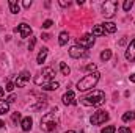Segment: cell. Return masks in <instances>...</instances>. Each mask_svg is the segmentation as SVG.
Here are the masks:
<instances>
[{
    "label": "cell",
    "mask_w": 135,
    "mask_h": 133,
    "mask_svg": "<svg viewBox=\"0 0 135 133\" xmlns=\"http://www.w3.org/2000/svg\"><path fill=\"white\" fill-rule=\"evenodd\" d=\"M108 117H110V116H108V113H107V111L99 110V111H96V113L91 116V119H90V121H91V124H93V125H101V124H104L105 121H108Z\"/></svg>",
    "instance_id": "8992f818"
},
{
    "label": "cell",
    "mask_w": 135,
    "mask_h": 133,
    "mask_svg": "<svg viewBox=\"0 0 135 133\" xmlns=\"http://www.w3.org/2000/svg\"><path fill=\"white\" fill-rule=\"evenodd\" d=\"M98 81H99V72H91V74L85 75L82 80H79L77 89H79V91H88V89L94 88Z\"/></svg>",
    "instance_id": "7a4b0ae2"
},
{
    "label": "cell",
    "mask_w": 135,
    "mask_h": 133,
    "mask_svg": "<svg viewBox=\"0 0 135 133\" xmlns=\"http://www.w3.org/2000/svg\"><path fill=\"white\" fill-rule=\"evenodd\" d=\"M41 38H42L44 41H49V39H50V36H49V34H47V33H44V34H42V36H41Z\"/></svg>",
    "instance_id": "836d02e7"
},
{
    "label": "cell",
    "mask_w": 135,
    "mask_h": 133,
    "mask_svg": "<svg viewBox=\"0 0 135 133\" xmlns=\"http://www.w3.org/2000/svg\"><path fill=\"white\" fill-rule=\"evenodd\" d=\"M104 34H105V30L102 25H96L93 28V36H104Z\"/></svg>",
    "instance_id": "ac0fdd59"
},
{
    "label": "cell",
    "mask_w": 135,
    "mask_h": 133,
    "mask_svg": "<svg viewBox=\"0 0 135 133\" xmlns=\"http://www.w3.org/2000/svg\"><path fill=\"white\" fill-rule=\"evenodd\" d=\"M14 100H16V96H14V94H11V96L8 97V100H6V102H8V103H13Z\"/></svg>",
    "instance_id": "1f68e13d"
},
{
    "label": "cell",
    "mask_w": 135,
    "mask_h": 133,
    "mask_svg": "<svg viewBox=\"0 0 135 133\" xmlns=\"http://www.w3.org/2000/svg\"><path fill=\"white\" fill-rule=\"evenodd\" d=\"M21 125H22V130H24V132H30V130H32V127H33V119H32L30 116H27V117H24V119H22Z\"/></svg>",
    "instance_id": "4fadbf2b"
},
{
    "label": "cell",
    "mask_w": 135,
    "mask_h": 133,
    "mask_svg": "<svg viewBox=\"0 0 135 133\" xmlns=\"http://www.w3.org/2000/svg\"><path fill=\"white\" fill-rule=\"evenodd\" d=\"M54 75H55V70L52 69V67H44L42 69V72L35 78V83L38 85V86H44V85H47V83H50L52 80H54Z\"/></svg>",
    "instance_id": "277c9868"
},
{
    "label": "cell",
    "mask_w": 135,
    "mask_h": 133,
    "mask_svg": "<svg viewBox=\"0 0 135 133\" xmlns=\"http://www.w3.org/2000/svg\"><path fill=\"white\" fill-rule=\"evenodd\" d=\"M8 110H9V103L5 102V100H0V114L8 113Z\"/></svg>",
    "instance_id": "44dd1931"
},
{
    "label": "cell",
    "mask_w": 135,
    "mask_h": 133,
    "mask_svg": "<svg viewBox=\"0 0 135 133\" xmlns=\"http://www.w3.org/2000/svg\"><path fill=\"white\" fill-rule=\"evenodd\" d=\"M3 94H5V91H3V89H2V88H0V97H2V96H3Z\"/></svg>",
    "instance_id": "74e56055"
},
{
    "label": "cell",
    "mask_w": 135,
    "mask_h": 133,
    "mask_svg": "<svg viewBox=\"0 0 135 133\" xmlns=\"http://www.w3.org/2000/svg\"><path fill=\"white\" fill-rule=\"evenodd\" d=\"M60 70H61L63 75H69L71 74V69H69V66H68L66 63H60Z\"/></svg>",
    "instance_id": "7402d4cb"
},
{
    "label": "cell",
    "mask_w": 135,
    "mask_h": 133,
    "mask_svg": "<svg viewBox=\"0 0 135 133\" xmlns=\"http://www.w3.org/2000/svg\"><path fill=\"white\" fill-rule=\"evenodd\" d=\"M118 132H119V133H132V130H131V129H127V127H119V129H118Z\"/></svg>",
    "instance_id": "f1b7e54d"
},
{
    "label": "cell",
    "mask_w": 135,
    "mask_h": 133,
    "mask_svg": "<svg viewBox=\"0 0 135 133\" xmlns=\"http://www.w3.org/2000/svg\"><path fill=\"white\" fill-rule=\"evenodd\" d=\"M30 81V72H27V70H24V72H21L17 77H16V86L17 88H24L27 83Z\"/></svg>",
    "instance_id": "ba28073f"
},
{
    "label": "cell",
    "mask_w": 135,
    "mask_h": 133,
    "mask_svg": "<svg viewBox=\"0 0 135 133\" xmlns=\"http://www.w3.org/2000/svg\"><path fill=\"white\" fill-rule=\"evenodd\" d=\"M8 5H9V11H11L13 14H17V13H19L21 6H19V3H17L16 0H9V2H8Z\"/></svg>",
    "instance_id": "9a60e30c"
},
{
    "label": "cell",
    "mask_w": 135,
    "mask_h": 133,
    "mask_svg": "<svg viewBox=\"0 0 135 133\" xmlns=\"http://www.w3.org/2000/svg\"><path fill=\"white\" fill-rule=\"evenodd\" d=\"M129 78H131V81H134V83H135V74H132V75H131Z\"/></svg>",
    "instance_id": "d590c367"
},
{
    "label": "cell",
    "mask_w": 135,
    "mask_h": 133,
    "mask_svg": "<svg viewBox=\"0 0 135 133\" xmlns=\"http://www.w3.org/2000/svg\"><path fill=\"white\" fill-rule=\"evenodd\" d=\"M61 100H63L65 105H75V103H77V99H75L74 91H68V93H65L63 97H61Z\"/></svg>",
    "instance_id": "30bf717a"
},
{
    "label": "cell",
    "mask_w": 135,
    "mask_h": 133,
    "mask_svg": "<svg viewBox=\"0 0 135 133\" xmlns=\"http://www.w3.org/2000/svg\"><path fill=\"white\" fill-rule=\"evenodd\" d=\"M35 44H36V38H30V44H28V50H30V52L33 50Z\"/></svg>",
    "instance_id": "83f0119b"
},
{
    "label": "cell",
    "mask_w": 135,
    "mask_h": 133,
    "mask_svg": "<svg viewBox=\"0 0 135 133\" xmlns=\"http://www.w3.org/2000/svg\"><path fill=\"white\" fill-rule=\"evenodd\" d=\"M132 6H134V2H132V0H126V2H124V5H123L124 11H129Z\"/></svg>",
    "instance_id": "d4e9b609"
},
{
    "label": "cell",
    "mask_w": 135,
    "mask_h": 133,
    "mask_svg": "<svg viewBox=\"0 0 135 133\" xmlns=\"http://www.w3.org/2000/svg\"><path fill=\"white\" fill-rule=\"evenodd\" d=\"M85 69H86V70H91V72H93V70L96 72V64H86Z\"/></svg>",
    "instance_id": "4dcf8cb0"
},
{
    "label": "cell",
    "mask_w": 135,
    "mask_h": 133,
    "mask_svg": "<svg viewBox=\"0 0 135 133\" xmlns=\"http://www.w3.org/2000/svg\"><path fill=\"white\" fill-rule=\"evenodd\" d=\"M11 119H13V122H17L19 119H21V113H13V116H11Z\"/></svg>",
    "instance_id": "4316f807"
},
{
    "label": "cell",
    "mask_w": 135,
    "mask_h": 133,
    "mask_svg": "<svg viewBox=\"0 0 135 133\" xmlns=\"http://www.w3.org/2000/svg\"><path fill=\"white\" fill-rule=\"evenodd\" d=\"M14 86H16V85H14V83H11V81H8V85H6V88H5V89H6V91H9V93H11V91H13V89H14Z\"/></svg>",
    "instance_id": "f546056e"
},
{
    "label": "cell",
    "mask_w": 135,
    "mask_h": 133,
    "mask_svg": "<svg viewBox=\"0 0 135 133\" xmlns=\"http://www.w3.org/2000/svg\"><path fill=\"white\" fill-rule=\"evenodd\" d=\"M3 125H5V122H3V121H0V129H3Z\"/></svg>",
    "instance_id": "8d00e7d4"
},
{
    "label": "cell",
    "mask_w": 135,
    "mask_h": 133,
    "mask_svg": "<svg viewBox=\"0 0 135 133\" xmlns=\"http://www.w3.org/2000/svg\"><path fill=\"white\" fill-rule=\"evenodd\" d=\"M58 86H60V83H58V81H50V83L44 85V86H42V89H44V91H57V89H58Z\"/></svg>",
    "instance_id": "2e32d148"
},
{
    "label": "cell",
    "mask_w": 135,
    "mask_h": 133,
    "mask_svg": "<svg viewBox=\"0 0 135 133\" xmlns=\"http://www.w3.org/2000/svg\"><path fill=\"white\" fill-rule=\"evenodd\" d=\"M65 133H75L74 130H68V132H65Z\"/></svg>",
    "instance_id": "f35d334b"
},
{
    "label": "cell",
    "mask_w": 135,
    "mask_h": 133,
    "mask_svg": "<svg viewBox=\"0 0 135 133\" xmlns=\"http://www.w3.org/2000/svg\"><path fill=\"white\" fill-rule=\"evenodd\" d=\"M52 25H54V22H52L50 19H47V21H44V22H42V25H41V27H42V28H50Z\"/></svg>",
    "instance_id": "484cf974"
},
{
    "label": "cell",
    "mask_w": 135,
    "mask_h": 133,
    "mask_svg": "<svg viewBox=\"0 0 135 133\" xmlns=\"http://www.w3.org/2000/svg\"><path fill=\"white\" fill-rule=\"evenodd\" d=\"M61 6H69V2H60Z\"/></svg>",
    "instance_id": "e575fe53"
},
{
    "label": "cell",
    "mask_w": 135,
    "mask_h": 133,
    "mask_svg": "<svg viewBox=\"0 0 135 133\" xmlns=\"http://www.w3.org/2000/svg\"><path fill=\"white\" fill-rule=\"evenodd\" d=\"M69 55L72 58H82V57H85V50L82 47H79V45H72L69 49Z\"/></svg>",
    "instance_id": "7c38bea8"
},
{
    "label": "cell",
    "mask_w": 135,
    "mask_h": 133,
    "mask_svg": "<svg viewBox=\"0 0 135 133\" xmlns=\"http://www.w3.org/2000/svg\"><path fill=\"white\" fill-rule=\"evenodd\" d=\"M116 8H118V2L116 0H108L105 3H102V16L104 17H113L115 13H116Z\"/></svg>",
    "instance_id": "5b68a950"
},
{
    "label": "cell",
    "mask_w": 135,
    "mask_h": 133,
    "mask_svg": "<svg viewBox=\"0 0 135 133\" xmlns=\"http://www.w3.org/2000/svg\"><path fill=\"white\" fill-rule=\"evenodd\" d=\"M77 44L82 49H90L94 44V36L93 34H83L82 38H77Z\"/></svg>",
    "instance_id": "52a82bcc"
},
{
    "label": "cell",
    "mask_w": 135,
    "mask_h": 133,
    "mask_svg": "<svg viewBox=\"0 0 135 133\" xmlns=\"http://www.w3.org/2000/svg\"><path fill=\"white\" fill-rule=\"evenodd\" d=\"M135 119V111H129V113H124L123 114V121L124 122H131Z\"/></svg>",
    "instance_id": "d6986e66"
},
{
    "label": "cell",
    "mask_w": 135,
    "mask_h": 133,
    "mask_svg": "<svg viewBox=\"0 0 135 133\" xmlns=\"http://www.w3.org/2000/svg\"><path fill=\"white\" fill-rule=\"evenodd\" d=\"M102 27H104V30L108 32V33H115V32H116V25H115L113 22H105V24H102Z\"/></svg>",
    "instance_id": "e0dca14e"
},
{
    "label": "cell",
    "mask_w": 135,
    "mask_h": 133,
    "mask_svg": "<svg viewBox=\"0 0 135 133\" xmlns=\"http://www.w3.org/2000/svg\"><path fill=\"white\" fill-rule=\"evenodd\" d=\"M126 60L131 63H135V39L129 44V47L126 50Z\"/></svg>",
    "instance_id": "8fae6325"
},
{
    "label": "cell",
    "mask_w": 135,
    "mask_h": 133,
    "mask_svg": "<svg viewBox=\"0 0 135 133\" xmlns=\"http://www.w3.org/2000/svg\"><path fill=\"white\" fill-rule=\"evenodd\" d=\"M112 58V50H104L101 53V60L102 61H108Z\"/></svg>",
    "instance_id": "603a6c76"
},
{
    "label": "cell",
    "mask_w": 135,
    "mask_h": 133,
    "mask_svg": "<svg viewBox=\"0 0 135 133\" xmlns=\"http://www.w3.org/2000/svg\"><path fill=\"white\" fill-rule=\"evenodd\" d=\"M104 102H105V93L99 91V89H94L93 93H90L88 96H85L82 99V103L88 105V106H101Z\"/></svg>",
    "instance_id": "6da1fadb"
},
{
    "label": "cell",
    "mask_w": 135,
    "mask_h": 133,
    "mask_svg": "<svg viewBox=\"0 0 135 133\" xmlns=\"http://www.w3.org/2000/svg\"><path fill=\"white\" fill-rule=\"evenodd\" d=\"M14 32L21 34V38H28V36L32 34V27H30L28 24L22 22V24H19V25L14 28Z\"/></svg>",
    "instance_id": "9c48e42d"
},
{
    "label": "cell",
    "mask_w": 135,
    "mask_h": 133,
    "mask_svg": "<svg viewBox=\"0 0 135 133\" xmlns=\"http://www.w3.org/2000/svg\"><path fill=\"white\" fill-rule=\"evenodd\" d=\"M58 127V119L55 116V113H47L41 117V130L44 132H54Z\"/></svg>",
    "instance_id": "3957f363"
},
{
    "label": "cell",
    "mask_w": 135,
    "mask_h": 133,
    "mask_svg": "<svg viewBox=\"0 0 135 133\" xmlns=\"http://www.w3.org/2000/svg\"><path fill=\"white\" fill-rule=\"evenodd\" d=\"M22 5H24V8H30V6H32V2H30V0H25Z\"/></svg>",
    "instance_id": "d6a6232c"
},
{
    "label": "cell",
    "mask_w": 135,
    "mask_h": 133,
    "mask_svg": "<svg viewBox=\"0 0 135 133\" xmlns=\"http://www.w3.org/2000/svg\"><path fill=\"white\" fill-rule=\"evenodd\" d=\"M68 41H69V34H68V32H61V33H60V39H58L60 45H65Z\"/></svg>",
    "instance_id": "ffe728a7"
},
{
    "label": "cell",
    "mask_w": 135,
    "mask_h": 133,
    "mask_svg": "<svg viewBox=\"0 0 135 133\" xmlns=\"http://www.w3.org/2000/svg\"><path fill=\"white\" fill-rule=\"evenodd\" d=\"M116 132V129H115V125H107L105 129H102L101 133H115Z\"/></svg>",
    "instance_id": "cb8c5ba5"
},
{
    "label": "cell",
    "mask_w": 135,
    "mask_h": 133,
    "mask_svg": "<svg viewBox=\"0 0 135 133\" xmlns=\"http://www.w3.org/2000/svg\"><path fill=\"white\" fill-rule=\"evenodd\" d=\"M47 53H49V49H47V47H42V49L39 50L38 57H36V63H38V64H42V63L46 61V58H47Z\"/></svg>",
    "instance_id": "5bb4252c"
},
{
    "label": "cell",
    "mask_w": 135,
    "mask_h": 133,
    "mask_svg": "<svg viewBox=\"0 0 135 133\" xmlns=\"http://www.w3.org/2000/svg\"><path fill=\"white\" fill-rule=\"evenodd\" d=\"M80 133H83V132H80Z\"/></svg>",
    "instance_id": "ab89813d"
}]
</instances>
